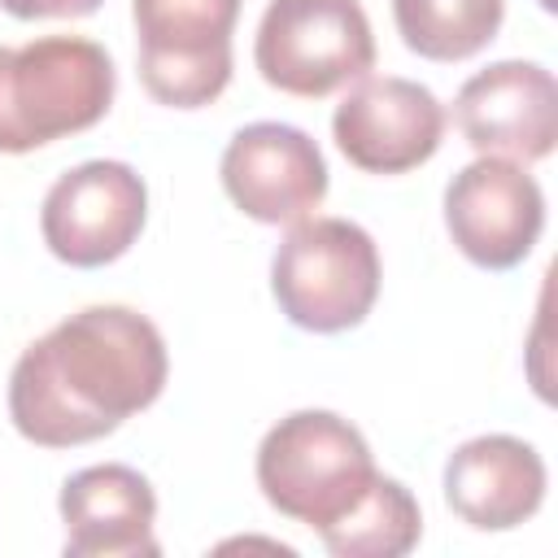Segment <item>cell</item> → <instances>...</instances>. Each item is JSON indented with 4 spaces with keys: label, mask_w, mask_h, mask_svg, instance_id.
I'll return each instance as SVG.
<instances>
[{
    "label": "cell",
    "mask_w": 558,
    "mask_h": 558,
    "mask_svg": "<svg viewBox=\"0 0 558 558\" xmlns=\"http://www.w3.org/2000/svg\"><path fill=\"white\" fill-rule=\"evenodd\" d=\"M170 375L153 318L131 305H87L31 340L9 375V418L39 449H74L148 410Z\"/></svg>",
    "instance_id": "cell-1"
},
{
    "label": "cell",
    "mask_w": 558,
    "mask_h": 558,
    "mask_svg": "<svg viewBox=\"0 0 558 558\" xmlns=\"http://www.w3.org/2000/svg\"><path fill=\"white\" fill-rule=\"evenodd\" d=\"M118 92L109 52L87 35L0 44V153H35L96 126Z\"/></svg>",
    "instance_id": "cell-2"
},
{
    "label": "cell",
    "mask_w": 558,
    "mask_h": 558,
    "mask_svg": "<svg viewBox=\"0 0 558 558\" xmlns=\"http://www.w3.org/2000/svg\"><path fill=\"white\" fill-rule=\"evenodd\" d=\"M375 475L366 436L331 410H292L257 445L262 497L314 532L353 510Z\"/></svg>",
    "instance_id": "cell-3"
},
{
    "label": "cell",
    "mask_w": 558,
    "mask_h": 558,
    "mask_svg": "<svg viewBox=\"0 0 558 558\" xmlns=\"http://www.w3.org/2000/svg\"><path fill=\"white\" fill-rule=\"evenodd\" d=\"M270 292L283 318L314 336H336L375 310L379 248L349 218H301L270 257Z\"/></svg>",
    "instance_id": "cell-4"
},
{
    "label": "cell",
    "mask_w": 558,
    "mask_h": 558,
    "mask_svg": "<svg viewBox=\"0 0 558 558\" xmlns=\"http://www.w3.org/2000/svg\"><path fill=\"white\" fill-rule=\"evenodd\" d=\"M253 61L275 92L323 100L371 74V17L357 0H270L257 22Z\"/></svg>",
    "instance_id": "cell-5"
},
{
    "label": "cell",
    "mask_w": 558,
    "mask_h": 558,
    "mask_svg": "<svg viewBox=\"0 0 558 558\" xmlns=\"http://www.w3.org/2000/svg\"><path fill=\"white\" fill-rule=\"evenodd\" d=\"M244 0H131L140 83L157 105L201 109L231 83V35Z\"/></svg>",
    "instance_id": "cell-6"
},
{
    "label": "cell",
    "mask_w": 558,
    "mask_h": 558,
    "mask_svg": "<svg viewBox=\"0 0 558 558\" xmlns=\"http://www.w3.org/2000/svg\"><path fill=\"white\" fill-rule=\"evenodd\" d=\"M144 218L148 187L126 161H83L65 170L39 205L48 253L78 270H96L131 253Z\"/></svg>",
    "instance_id": "cell-7"
},
{
    "label": "cell",
    "mask_w": 558,
    "mask_h": 558,
    "mask_svg": "<svg viewBox=\"0 0 558 558\" xmlns=\"http://www.w3.org/2000/svg\"><path fill=\"white\" fill-rule=\"evenodd\" d=\"M445 227L466 262L510 270L545 231V192L519 161L475 157L445 187Z\"/></svg>",
    "instance_id": "cell-8"
},
{
    "label": "cell",
    "mask_w": 558,
    "mask_h": 558,
    "mask_svg": "<svg viewBox=\"0 0 558 558\" xmlns=\"http://www.w3.org/2000/svg\"><path fill=\"white\" fill-rule=\"evenodd\" d=\"M336 148L366 174H405L436 157L445 105L401 74H362L331 113Z\"/></svg>",
    "instance_id": "cell-9"
},
{
    "label": "cell",
    "mask_w": 558,
    "mask_h": 558,
    "mask_svg": "<svg viewBox=\"0 0 558 558\" xmlns=\"http://www.w3.org/2000/svg\"><path fill=\"white\" fill-rule=\"evenodd\" d=\"M222 192L240 214L266 227L314 218L327 196L323 148L288 122H248L222 148Z\"/></svg>",
    "instance_id": "cell-10"
},
{
    "label": "cell",
    "mask_w": 558,
    "mask_h": 558,
    "mask_svg": "<svg viewBox=\"0 0 558 558\" xmlns=\"http://www.w3.org/2000/svg\"><path fill=\"white\" fill-rule=\"evenodd\" d=\"M458 131L480 157L541 161L558 140V83L541 61H493L458 87Z\"/></svg>",
    "instance_id": "cell-11"
},
{
    "label": "cell",
    "mask_w": 558,
    "mask_h": 558,
    "mask_svg": "<svg viewBox=\"0 0 558 558\" xmlns=\"http://www.w3.org/2000/svg\"><path fill=\"white\" fill-rule=\"evenodd\" d=\"M65 523L70 558H157L161 545L153 536L157 493L153 484L122 462L83 466L61 484L57 497Z\"/></svg>",
    "instance_id": "cell-12"
},
{
    "label": "cell",
    "mask_w": 558,
    "mask_h": 558,
    "mask_svg": "<svg viewBox=\"0 0 558 558\" xmlns=\"http://www.w3.org/2000/svg\"><path fill=\"white\" fill-rule=\"evenodd\" d=\"M541 453L506 432L462 440L445 462V501L475 532H510L545 501Z\"/></svg>",
    "instance_id": "cell-13"
},
{
    "label": "cell",
    "mask_w": 558,
    "mask_h": 558,
    "mask_svg": "<svg viewBox=\"0 0 558 558\" xmlns=\"http://www.w3.org/2000/svg\"><path fill=\"white\" fill-rule=\"evenodd\" d=\"M318 536L336 558H401L418 545L423 514L401 480L375 475L371 488L357 497V506L344 510L336 523H327Z\"/></svg>",
    "instance_id": "cell-14"
},
{
    "label": "cell",
    "mask_w": 558,
    "mask_h": 558,
    "mask_svg": "<svg viewBox=\"0 0 558 558\" xmlns=\"http://www.w3.org/2000/svg\"><path fill=\"white\" fill-rule=\"evenodd\" d=\"M506 0H392L397 35L427 61H466L501 31Z\"/></svg>",
    "instance_id": "cell-15"
},
{
    "label": "cell",
    "mask_w": 558,
    "mask_h": 558,
    "mask_svg": "<svg viewBox=\"0 0 558 558\" xmlns=\"http://www.w3.org/2000/svg\"><path fill=\"white\" fill-rule=\"evenodd\" d=\"M105 0H0V9L9 17L35 22V17H87L96 13Z\"/></svg>",
    "instance_id": "cell-16"
}]
</instances>
